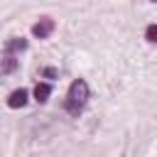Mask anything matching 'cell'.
<instances>
[{
	"instance_id": "1",
	"label": "cell",
	"mask_w": 157,
	"mask_h": 157,
	"mask_svg": "<svg viewBox=\"0 0 157 157\" xmlns=\"http://www.w3.org/2000/svg\"><path fill=\"white\" fill-rule=\"evenodd\" d=\"M88 103V83L83 78H76L71 86H69V93H66V110L69 115H78Z\"/></svg>"
},
{
	"instance_id": "2",
	"label": "cell",
	"mask_w": 157,
	"mask_h": 157,
	"mask_svg": "<svg viewBox=\"0 0 157 157\" xmlns=\"http://www.w3.org/2000/svg\"><path fill=\"white\" fill-rule=\"evenodd\" d=\"M52 32H54V20H49V17H42V20L32 27V34L39 37V39H47Z\"/></svg>"
},
{
	"instance_id": "3",
	"label": "cell",
	"mask_w": 157,
	"mask_h": 157,
	"mask_svg": "<svg viewBox=\"0 0 157 157\" xmlns=\"http://www.w3.org/2000/svg\"><path fill=\"white\" fill-rule=\"evenodd\" d=\"M27 91L25 88H17V91H12L10 93V98H7V105L10 108H22V105H27Z\"/></svg>"
},
{
	"instance_id": "4",
	"label": "cell",
	"mask_w": 157,
	"mask_h": 157,
	"mask_svg": "<svg viewBox=\"0 0 157 157\" xmlns=\"http://www.w3.org/2000/svg\"><path fill=\"white\" fill-rule=\"evenodd\" d=\"M22 49H27V39H22V37H15L5 44V54H15V52H22Z\"/></svg>"
},
{
	"instance_id": "5",
	"label": "cell",
	"mask_w": 157,
	"mask_h": 157,
	"mask_svg": "<svg viewBox=\"0 0 157 157\" xmlns=\"http://www.w3.org/2000/svg\"><path fill=\"white\" fill-rule=\"evenodd\" d=\"M49 93H52V86H49V83H37V86H34V98H37L39 103H44V101L49 98Z\"/></svg>"
},
{
	"instance_id": "6",
	"label": "cell",
	"mask_w": 157,
	"mask_h": 157,
	"mask_svg": "<svg viewBox=\"0 0 157 157\" xmlns=\"http://www.w3.org/2000/svg\"><path fill=\"white\" fill-rule=\"evenodd\" d=\"M15 66H17V61H15V56H12V54H5V61H2V66H0V71H5V74H7V71H12Z\"/></svg>"
},
{
	"instance_id": "7",
	"label": "cell",
	"mask_w": 157,
	"mask_h": 157,
	"mask_svg": "<svg viewBox=\"0 0 157 157\" xmlns=\"http://www.w3.org/2000/svg\"><path fill=\"white\" fill-rule=\"evenodd\" d=\"M145 34H147V42H157V27H155V25H150Z\"/></svg>"
},
{
	"instance_id": "8",
	"label": "cell",
	"mask_w": 157,
	"mask_h": 157,
	"mask_svg": "<svg viewBox=\"0 0 157 157\" xmlns=\"http://www.w3.org/2000/svg\"><path fill=\"white\" fill-rule=\"evenodd\" d=\"M44 76H47V78H54V76H56V69H44Z\"/></svg>"
},
{
	"instance_id": "9",
	"label": "cell",
	"mask_w": 157,
	"mask_h": 157,
	"mask_svg": "<svg viewBox=\"0 0 157 157\" xmlns=\"http://www.w3.org/2000/svg\"><path fill=\"white\" fill-rule=\"evenodd\" d=\"M152 2H155V0H152Z\"/></svg>"
}]
</instances>
